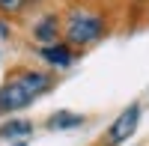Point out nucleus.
I'll return each mask as SVG.
<instances>
[{"mask_svg": "<svg viewBox=\"0 0 149 146\" xmlns=\"http://www.w3.org/2000/svg\"><path fill=\"white\" fill-rule=\"evenodd\" d=\"M15 146H27V143H24V140H21V143H15Z\"/></svg>", "mask_w": 149, "mask_h": 146, "instance_id": "1a4fd4ad", "label": "nucleus"}, {"mask_svg": "<svg viewBox=\"0 0 149 146\" xmlns=\"http://www.w3.org/2000/svg\"><path fill=\"white\" fill-rule=\"evenodd\" d=\"M33 131V122L30 119H15V116H9L3 125H0V140H24Z\"/></svg>", "mask_w": 149, "mask_h": 146, "instance_id": "423d86ee", "label": "nucleus"}, {"mask_svg": "<svg viewBox=\"0 0 149 146\" xmlns=\"http://www.w3.org/2000/svg\"><path fill=\"white\" fill-rule=\"evenodd\" d=\"M27 36L36 45H54L63 39V9H39L27 21Z\"/></svg>", "mask_w": 149, "mask_h": 146, "instance_id": "7ed1b4c3", "label": "nucleus"}, {"mask_svg": "<svg viewBox=\"0 0 149 146\" xmlns=\"http://www.w3.org/2000/svg\"><path fill=\"white\" fill-rule=\"evenodd\" d=\"M33 54L39 57L42 63L54 72V75H57V72L72 69V66H74V60H78V51H74L72 45H66L63 39H60V42H54V45H42V48H36Z\"/></svg>", "mask_w": 149, "mask_h": 146, "instance_id": "39448f33", "label": "nucleus"}, {"mask_svg": "<svg viewBox=\"0 0 149 146\" xmlns=\"http://www.w3.org/2000/svg\"><path fill=\"white\" fill-rule=\"evenodd\" d=\"M137 3H149V0H137Z\"/></svg>", "mask_w": 149, "mask_h": 146, "instance_id": "9d476101", "label": "nucleus"}, {"mask_svg": "<svg viewBox=\"0 0 149 146\" xmlns=\"http://www.w3.org/2000/svg\"><path fill=\"white\" fill-rule=\"evenodd\" d=\"M140 113H143V104H140V102H131L128 107H122L119 116H113V122L104 128V134H102V140H98V146H122V143L134 134V131H137Z\"/></svg>", "mask_w": 149, "mask_h": 146, "instance_id": "20e7f679", "label": "nucleus"}, {"mask_svg": "<svg viewBox=\"0 0 149 146\" xmlns=\"http://www.w3.org/2000/svg\"><path fill=\"white\" fill-rule=\"evenodd\" d=\"M54 87H57V75L51 69L21 66L15 72H9L6 81L0 83V116L30 107L36 99H42V95L51 92Z\"/></svg>", "mask_w": 149, "mask_h": 146, "instance_id": "f03ea898", "label": "nucleus"}, {"mask_svg": "<svg viewBox=\"0 0 149 146\" xmlns=\"http://www.w3.org/2000/svg\"><path fill=\"white\" fill-rule=\"evenodd\" d=\"M30 3L33 0H0V15L3 18H21Z\"/></svg>", "mask_w": 149, "mask_h": 146, "instance_id": "6e6552de", "label": "nucleus"}, {"mask_svg": "<svg viewBox=\"0 0 149 146\" xmlns=\"http://www.w3.org/2000/svg\"><path fill=\"white\" fill-rule=\"evenodd\" d=\"M113 27L110 12L95 0H72L63 9V42L74 51H86L104 39Z\"/></svg>", "mask_w": 149, "mask_h": 146, "instance_id": "f257e3e1", "label": "nucleus"}, {"mask_svg": "<svg viewBox=\"0 0 149 146\" xmlns=\"http://www.w3.org/2000/svg\"><path fill=\"white\" fill-rule=\"evenodd\" d=\"M78 125H84V116L72 113V111H60L54 116H48V122H45V128H51V131H69V128H78Z\"/></svg>", "mask_w": 149, "mask_h": 146, "instance_id": "0eeeda50", "label": "nucleus"}]
</instances>
